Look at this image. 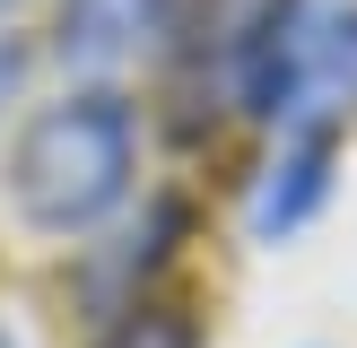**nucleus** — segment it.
<instances>
[{"label":"nucleus","mask_w":357,"mask_h":348,"mask_svg":"<svg viewBox=\"0 0 357 348\" xmlns=\"http://www.w3.org/2000/svg\"><path fill=\"white\" fill-rule=\"evenodd\" d=\"M139 183V113L114 87H70L17 122L0 157V191L35 235H87Z\"/></svg>","instance_id":"obj_1"},{"label":"nucleus","mask_w":357,"mask_h":348,"mask_svg":"<svg viewBox=\"0 0 357 348\" xmlns=\"http://www.w3.org/2000/svg\"><path fill=\"white\" fill-rule=\"evenodd\" d=\"M183 26V0H61L52 9V61L79 79H114L131 61H157Z\"/></svg>","instance_id":"obj_2"},{"label":"nucleus","mask_w":357,"mask_h":348,"mask_svg":"<svg viewBox=\"0 0 357 348\" xmlns=\"http://www.w3.org/2000/svg\"><path fill=\"white\" fill-rule=\"evenodd\" d=\"M331 166H340V122H288L279 131V157L253 183V235L279 244L331 200Z\"/></svg>","instance_id":"obj_3"},{"label":"nucleus","mask_w":357,"mask_h":348,"mask_svg":"<svg viewBox=\"0 0 357 348\" xmlns=\"http://www.w3.org/2000/svg\"><path fill=\"white\" fill-rule=\"evenodd\" d=\"M357 113V0L314 9L305 0V87H296V122H340Z\"/></svg>","instance_id":"obj_4"},{"label":"nucleus","mask_w":357,"mask_h":348,"mask_svg":"<svg viewBox=\"0 0 357 348\" xmlns=\"http://www.w3.org/2000/svg\"><path fill=\"white\" fill-rule=\"evenodd\" d=\"M105 348H192V331L174 322L166 305H122V322H114Z\"/></svg>","instance_id":"obj_5"},{"label":"nucleus","mask_w":357,"mask_h":348,"mask_svg":"<svg viewBox=\"0 0 357 348\" xmlns=\"http://www.w3.org/2000/svg\"><path fill=\"white\" fill-rule=\"evenodd\" d=\"M0 9H9V0H0Z\"/></svg>","instance_id":"obj_6"}]
</instances>
